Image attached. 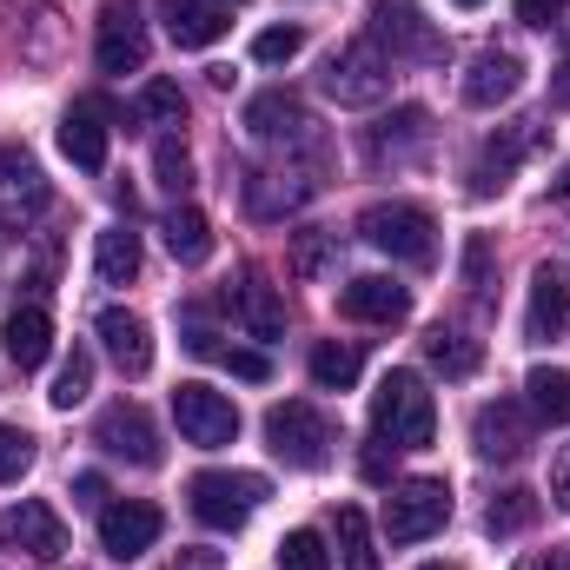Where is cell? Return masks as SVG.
<instances>
[{"instance_id": "6da1fadb", "label": "cell", "mask_w": 570, "mask_h": 570, "mask_svg": "<svg viewBox=\"0 0 570 570\" xmlns=\"http://www.w3.org/2000/svg\"><path fill=\"white\" fill-rule=\"evenodd\" d=\"M372 431L392 451H425L431 438H438V405H431L419 372H385L379 379V392H372Z\"/></svg>"}, {"instance_id": "7a4b0ae2", "label": "cell", "mask_w": 570, "mask_h": 570, "mask_svg": "<svg viewBox=\"0 0 570 570\" xmlns=\"http://www.w3.org/2000/svg\"><path fill=\"white\" fill-rule=\"evenodd\" d=\"M358 233H365V246H379V253H392V259H405V266H425L431 253H438V226H431L425 206H412V199H379V206H365V213H358Z\"/></svg>"}, {"instance_id": "3957f363", "label": "cell", "mask_w": 570, "mask_h": 570, "mask_svg": "<svg viewBox=\"0 0 570 570\" xmlns=\"http://www.w3.org/2000/svg\"><path fill=\"white\" fill-rule=\"evenodd\" d=\"M266 444L279 451L292 471H318V464H332L338 431H332V419H325L318 405L292 399V405H273V412H266Z\"/></svg>"}, {"instance_id": "277c9868", "label": "cell", "mask_w": 570, "mask_h": 570, "mask_svg": "<svg viewBox=\"0 0 570 570\" xmlns=\"http://www.w3.org/2000/svg\"><path fill=\"white\" fill-rule=\"evenodd\" d=\"M186 498H193V518H199V524L239 531V524L266 504V478H259V471H199V478L186 484Z\"/></svg>"}, {"instance_id": "5b68a950", "label": "cell", "mask_w": 570, "mask_h": 570, "mask_svg": "<svg viewBox=\"0 0 570 570\" xmlns=\"http://www.w3.org/2000/svg\"><path fill=\"white\" fill-rule=\"evenodd\" d=\"M451 524V484L444 478H405L385 498V538L392 544H425Z\"/></svg>"}, {"instance_id": "8992f818", "label": "cell", "mask_w": 570, "mask_h": 570, "mask_svg": "<svg viewBox=\"0 0 570 570\" xmlns=\"http://www.w3.org/2000/svg\"><path fill=\"white\" fill-rule=\"evenodd\" d=\"M325 94L338 107H379L392 94V60L372 47V40H345L332 60H325Z\"/></svg>"}, {"instance_id": "52a82bcc", "label": "cell", "mask_w": 570, "mask_h": 570, "mask_svg": "<svg viewBox=\"0 0 570 570\" xmlns=\"http://www.w3.org/2000/svg\"><path fill=\"white\" fill-rule=\"evenodd\" d=\"M173 425L186 444H199V451H219V444H233L239 438V405L226 399V392H213V385H179L173 392Z\"/></svg>"}, {"instance_id": "ba28073f", "label": "cell", "mask_w": 570, "mask_h": 570, "mask_svg": "<svg viewBox=\"0 0 570 570\" xmlns=\"http://www.w3.org/2000/svg\"><path fill=\"white\" fill-rule=\"evenodd\" d=\"M372 47L385 60H444V40L412 0H379L372 7Z\"/></svg>"}, {"instance_id": "9c48e42d", "label": "cell", "mask_w": 570, "mask_h": 570, "mask_svg": "<svg viewBox=\"0 0 570 570\" xmlns=\"http://www.w3.org/2000/svg\"><path fill=\"white\" fill-rule=\"evenodd\" d=\"M0 544H7L13 558L53 564V558L67 551V524H60V511H53L47 498H20V504L0 518Z\"/></svg>"}, {"instance_id": "30bf717a", "label": "cell", "mask_w": 570, "mask_h": 570, "mask_svg": "<svg viewBox=\"0 0 570 570\" xmlns=\"http://www.w3.org/2000/svg\"><path fill=\"white\" fill-rule=\"evenodd\" d=\"M94 444H100L107 458H127V464H140V471H153V464L166 458V444H159V425L146 419V405H134V399H120V405H107V412H100V425H94Z\"/></svg>"}, {"instance_id": "8fae6325", "label": "cell", "mask_w": 570, "mask_h": 570, "mask_svg": "<svg viewBox=\"0 0 570 570\" xmlns=\"http://www.w3.org/2000/svg\"><path fill=\"white\" fill-rule=\"evenodd\" d=\"M159 531H166V518H159V504H146V498H120V504L100 511V544H107V558H120V564H134L140 551H153Z\"/></svg>"}, {"instance_id": "7c38bea8", "label": "cell", "mask_w": 570, "mask_h": 570, "mask_svg": "<svg viewBox=\"0 0 570 570\" xmlns=\"http://www.w3.org/2000/svg\"><path fill=\"white\" fill-rule=\"evenodd\" d=\"M246 134L259 146H312L318 140V134H312V114H305L298 94H285V87L246 100Z\"/></svg>"}, {"instance_id": "4fadbf2b", "label": "cell", "mask_w": 570, "mask_h": 570, "mask_svg": "<svg viewBox=\"0 0 570 570\" xmlns=\"http://www.w3.org/2000/svg\"><path fill=\"white\" fill-rule=\"evenodd\" d=\"M471 444H478V458H524V444H531V405H518V399H491V405H478V419H471Z\"/></svg>"}, {"instance_id": "5bb4252c", "label": "cell", "mask_w": 570, "mask_h": 570, "mask_svg": "<svg viewBox=\"0 0 570 570\" xmlns=\"http://www.w3.org/2000/svg\"><path fill=\"white\" fill-rule=\"evenodd\" d=\"M94 60H100V73H140V67H146V20L127 7V0L100 7V40H94Z\"/></svg>"}, {"instance_id": "9a60e30c", "label": "cell", "mask_w": 570, "mask_h": 570, "mask_svg": "<svg viewBox=\"0 0 570 570\" xmlns=\"http://www.w3.org/2000/svg\"><path fill=\"white\" fill-rule=\"evenodd\" d=\"M338 312H345V318H358V325H405V318H412V292H405L399 279L365 273V279H345Z\"/></svg>"}, {"instance_id": "2e32d148", "label": "cell", "mask_w": 570, "mask_h": 570, "mask_svg": "<svg viewBox=\"0 0 570 570\" xmlns=\"http://www.w3.org/2000/svg\"><path fill=\"white\" fill-rule=\"evenodd\" d=\"M94 332H100L107 358H114L127 379H146V372H153V325H146L140 312H120V305H107Z\"/></svg>"}, {"instance_id": "e0dca14e", "label": "cell", "mask_w": 570, "mask_h": 570, "mask_svg": "<svg viewBox=\"0 0 570 570\" xmlns=\"http://www.w3.org/2000/svg\"><path fill=\"white\" fill-rule=\"evenodd\" d=\"M531 338H564L570 332V266H538L531 273V312H524Z\"/></svg>"}, {"instance_id": "ac0fdd59", "label": "cell", "mask_w": 570, "mask_h": 570, "mask_svg": "<svg viewBox=\"0 0 570 570\" xmlns=\"http://www.w3.org/2000/svg\"><path fill=\"white\" fill-rule=\"evenodd\" d=\"M524 87V60L518 53H504V47H491V53H478L471 60V73H464V107H504L511 94Z\"/></svg>"}, {"instance_id": "d6986e66", "label": "cell", "mask_w": 570, "mask_h": 570, "mask_svg": "<svg viewBox=\"0 0 570 570\" xmlns=\"http://www.w3.org/2000/svg\"><path fill=\"white\" fill-rule=\"evenodd\" d=\"M40 206H47V173L20 146H0V213L20 219V213H40Z\"/></svg>"}, {"instance_id": "ffe728a7", "label": "cell", "mask_w": 570, "mask_h": 570, "mask_svg": "<svg viewBox=\"0 0 570 570\" xmlns=\"http://www.w3.org/2000/svg\"><path fill=\"white\" fill-rule=\"evenodd\" d=\"M233 318L253 332V338H279L285 332V298L273 279H259V273H246V279L233 285Z\"/></svg>"}, {"instance_id": "44dd1931", "label": "cell", "mask_w": 570, "mask_h": 570, "mask_svg": "<svg viewBox=\"0 0 570 570\" xmlns=\"http://www.w3.org/2000/svg\"><path fill=\"white\" fill-rule=\"evenodd\" d=\"M0 338H7V358H13L20 372H33V365H47V352H53V318H47L40 305H13L7 325H0Z\"/></svg>"}, {"instance_id": "7402d4cb", "label": "cell", "mask_w": 570, "mask_h": 570, "mask_svg": "<svg viewBox=\"0 0 570 570\" xmlns=\"http://www.w3.org/2000/svg\"><path fill=\"white\" fill-rule=\"evenodd\" d=\"M312 193H318L312 173H253V179H246V206H253V219H285V213L305 206Z\"/></svg>"}, {"instance_id": "603a6c76", "label": "cell", "mask_w": 570, "mask_h": 570, "mask_svg": "<svg viewBox=\"0 0 570 570\" xmlns=\"http://www.w3.org/2000/svg\"><path fill=\"white\" fill-rule=\"evenodd\" d=\"M166 33H173V47H213L226 33V7L219 0H166Z\"/></svg>"}, {"instance_id": "cb8c5ba5", "label": "cell", "mask_w": 570, "mask_h": 570, "mask_svg": "<svg viewBox=\"0 0 570 570\" xmlns=\"http://www.w3.org/2000/svg\"><path fill=\"white\" fill-rule=\"evenodd\" d=\"M159 233H166V253H173L179 266H206V259H213V226H206L199 206H173Z\"/></svg>"}, {"instance_id": "d4e9b609", "label": "cell", "mask_w": 570, "mask_h": 570, "mask_svg": "<svg viewBox=\"0 0 570 570\" xmlns=\"http://www.w3.org/2000/svg\"><path fill=\"white\" fill-rule=\"evenodd\" d=\"M60 153H67L80 173H100V166H107V127H100L94 107H73V114L60 120Z\"/></svg>"}, {"instance_id": "484cf974", "label": "cell", "mask_w": 570, "mask_h": 570, "mask_svg": "<svg viewBox=\"0 0 570 570\" xmlns=\"http://www.w3.org/2000/svg\"><path fill=\"white\" fill-rule=\"evenodd\" d=\"M431 146V114L425 107H399L392 120H379V134H372V159H412V153H425Z\"/></svg>"}, {"instance_id": "4316f807", "label": "cell", "mask_w": 570, "mask_h": 570, "mask_svg": "<svg viewBox=\"0 0 570 570\" xmlns=\"http://www.w3.org/2000/svg\"><path fill=\"white\" fill-rule=\"evenodd\" d=\"M425 358L431 372H444V379H478V365H484V345L471 338V332H451V325H438L425 338Z\"/></svg>"}, {"instance_id": "83f0119b", "label": "cell", "mask_w": 570, "mask_h": 570, "mask_svg": "<svg viewBox=\"0 0 570 570\" xmlns=\"http://www.w3.org/2000/svg\"><path fill=\"white\" fill-rule=\"evenodd\" d=\"M358 372H365V352H358V345H345V338L312 345V385H318V392H352Z\"/></svg>"}, {"instance_id": "f1b7e54d", "label": "cell", "mask_w": 570, "mask_h": 570, "mask_svg": "<svg viewBox=\"0 0 570 570\" xmlns=\"http://www.w3.org/2000/svg\"><path fill=\"white\" fill-rule=\"evenodd\" d=\"M524 146H531V134H504V140H491L484 153H478V166H471V193H504L511 186V173H518V159H524Z\"/></svg>"}, {"instance_id": "f546056e", "label": "cell", "mask_w": 570, "mask_h": 570, "mask_svg": "<svg viewBox=\"0 0 570 570\" xmlns=\"http://www.w3.org/2000/svg\"><path fill=\"white\" fill-rule=\"evenodd\" d=\"M94 273L100 285H127L140 273V233H127V226H107L100 239H94Z\"/></svg>"}, {"instance_id": "4dcf8cb0", "label": "cell", "mask_w": 570, "mask_h": 570, "mask_svg": "<svg viewBox=\"0 0 570 570\" xmlns=\"http://www.w3.org/2000/svg\"><path fill=\"white\" fill-rule=\"evenodd\" d=\"M524 392H531V419H544V425H570V372L538 365V372L524 379Z\"/></svg>"}, {"instance_id": "1f68e13d", "label": "cell", "mask_w": 570, "mask_h": 570, "mask_svg": "<svg viewBox=\"0 0 570 570\" xmlns=\"http://www.w3.org/2000/svg\"><path fill=\"white\" fill-rule=\"evenodd\" d=\"M338 564L345 570H379V544H372V524L358 504L338 511Z\"/></svg>"}, {"instance_id": "d6a6232c", "label": "cell", "mask_w": 570, "mask_h": 570, "mask_svg": "<svg viewBox=\"0 0 570 570\" xmlns=\"http://www.w3.org/2000/svg\"><path fill=\"white\" fill-rule=\"evenodd\" d=\"M87 392H94V358L73 345V352L60 358V372H53V392H47V399H53V412H73Z\"/></svg>"}, {"instance_id": "836d02e7", "label": "cell", "mask_w": 570, "mask_h": 570, "mask_svg": "<svg viewBox=\"0 0 570 570\" xmlns=\"http://www.w3.org/2000/svg\"><path fill=\"white\" fill-rule=\"evenodd\" d=\"M538 524V498L531 491H498L491 511H484V531L491 538H511V531H531Z\"/></svg>"}, {"instance_id": "e575fe53", "label": "cell", "mask_w": 570, "mask_h": 570, "mask_svg": "<svg viewBox=\"0 0 570 570\" xmlns=\"http://www.w3.org/2000/svg\"><path fill=\"white\" fill-rule=\"evenodd\" d=\"M279 570H332V551H325V538H318V531H285Z\"/></svg>"}, {"instance_id": "d590c367", "label": "cell", "mask_w": 570, "mask_h": 570, "mask_svg": "<svg viewBox=\"0 0 570 570\" xmlns=\"http://www.w3.org/2000/svg\"><path fill=\"white\" fill-rule=\"evenodd\" d=\"M332 253H338L332 233H298V239H292V273H298V279H325Z\"/></svg>"}, {"instance_id": "8d00e7d4", "label": "cell", "mask_w": 570, "mask_h": 570, "mask_svg": "<svg viewBox=\"0 0 570 570\" xmlns=\"http://www.w3.org/2000/svg\"><path fill=\"white\" fill-rule=\"evenodd\" d=\"M140 114H146V120H159V127H179V120H186V94H179L173 80H146Z\"/></svg>"}, {"instance_id": "74e56055", "label": "cell", "mask_w": 570, "mask_h": 570, "mask_svg": "<svg viewBox=\"0 0 570 570\" xmlns=\"http://www.w3.org/2000/svg\"><path fill=\"white\" fill-rule=\"evenodd\" d=\"M153 173H159L166 193H186V186H193V153H186L179 140H159L153 146Z\"/></svg>"}, {"instance_id": "f35d334b", "label": "cell", "mask_w": 570, "mask_h": 570, "mask_svg": "<svg viewBox=\"0 0 570 570\" xmlns=\"http://www.w3.org/2000/svg\"><path fill=\"white\" fill-rule=\"evenodd\" d=\"M27 464H33V438L20 425H0V484H20Z\"/></svg>"}, {"instance_id": "ab89813d", "label": "cell", "mask_w": 570, "mask_h": 570, "mask_svg": "<svg viewBox=\"0 0 570 570\" xmlns=\"http://www.w3.org/2000/svg\"><path fill=\"white\" fill-rule=\"evenodd\" d=\"M298 47H305V27H266V33L253 40V60H259V67H285Z\"/></svg>"}, {"instance_id": "60d3db41", "label": "cell", "mask_w": 570, "mask_h": 570, "mask_svg": "<svg viewBox=\"0 0 570 570\" xmlns=\"http://www.w3.org/2000/svg\"><path fill=\"white\" fill-rule=\"evenodd\" d=\"M226 365H233V379H246V385H266L273 379V358L266 352H219Z\"/></svg>"}, {"instance_id": "b9f144b4", "label": "cell", "mask_w": 570, "mask_h": 570, "mask_svg": "<svg viewBox=\"0 0 570 570\" xmlns=\"http://www.w3.org/2000/svg\"><path fill=\"white\" fill-rule=\"evenodd\" d=\"M179 332H186V352H199V358H219V338H213V325H206L199 312H186V318H179Z\"/></svg>"}, {"instance_id": "7bdbcfd3", "label": "cell", "mask_w": 570, "mask_h": 570, "mask_svg": "<svg viewBox=\"0 0 570 570\" xmlns=\"http://www.w3.org/2000/svg\"><path fill=\"white\" fill-rule=\"evenodd\" d=\"M73 504H94V511H107V478H100V471H80V478H73Z\"/></svg>"}, {"instance_id": "ee69618b", "label": "cell", "mask_w": 570, "mask_h": 570, "mask_svg": "<svg viewBox=\"0 0 570 570\" xmlns=\"http://www.w3.org/2000/svg\"><path fill=\"white\" fill-rule=\"evenodd\" d=\"M564 7L570 0H518V20H524V27H551Z\"/></svg>"}, {"instance_id": "f6af8a7d", "label": "cell", "mask_w": 570, "mask_h": 570, "mask_svg": "<svg viewBox=\"0 0 570 570\" xmlns=\"http://www.w3.org/2000/svg\"><path fill=\"white\" fill-rule=\"evenodd\" d=\"M551 498H558V511H570V444L551 458Z\"/></svg>"}, {"instance_id": "bcb514c9", "label": "cell", "mask_w": 570, "mask_h": 570, "mask_svg": "<svg viewBox=\"0 0 570 570\" xmlns=\"http://www.w3.org/2000/svg\"><path fill=\"white\" fill-rule=\"evenodd\" d=\"M173 570H219V551H179Z\"/></svg>"}, {"instance_id": "7dc6e473", "label": "cell", "mask_w": 570, "mask_h": 570, "mask_svg": "<svg viewBox=\"0 0 570 570\" xmlns=\"http://www.w3.org/2000/svg\"><path fill=\"white\" fill-rule=\"evenodd\" d=\"M518 570H570V551H544V558H524Z\"/></svg>"}, {"instance_id": "c3c4849f", "label": "cell", "mask_w": 570, "mask_h": 570, "mask_svg": "<svg viewBox=\"0 0 570 570\" xmlns=\"http://www.w3.org/2000/svg\"><path fill=\"white\" fill-rule=\"evenodd\" d=\"M551 199H558V206H570V166L558 173V186H551Z\"/></svg>"}, {"instance_id": "681fc988", "label": "cell", "mask_w": 570, "mask_h": 570, "mask_svg": "<svg viewBox=\"0 0 570 570\" xmlns=\"http://www.w3.org/2000/svg\"><path fill=\"white\" fill-rule=\"evenodd\" d=\"M419 570H464V564H419Z\"/></svg>"}, {"instance_id": "f907efd6", "label": "cell", "mask_w": 570, "mask_h": 570, "mask_svg": "<svg viewBox=\"0 0 570 570\" xmlns=\"http://www.w3.org/2000/svg\"><path fill=\"white\" fill-rule=\"evenodd\" d=\"M564 53H570V20H564Z\"/></svg>"}, {"instance_id": "816d5d0a", "label": "cell", "mask_w": 570, "mask_h": 570, "mask_svg": "<svg viewBox=\"0 0 570 570\" xmlns=\"http://www.w3.org/2000/svg\"><path fill=\"white\" fill-rule=\"evenodd\" d=\"M458 7H484V0H458Z\"/></svg>"}, {"instance_id": "f5cc1de1", "label": "cell", "mask_w": 570, "mask_h": 570, "mask_svg": "<svg viewBox=\"0 0 570 570\" xmlns=\"http://www.w3.org/2000/svg\"><path fill=\"white\" fill-rule=\"evenodd\" d=\"M219 7H226V0H219Z\"/></svg>"}]
</instances>
